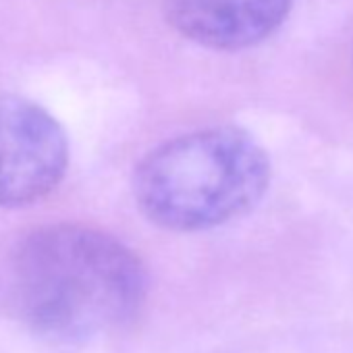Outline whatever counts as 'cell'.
<instances>
[{
    "label": "cell",
    "instance_id": "1",
    "mask_svg": "<svg viewBox=\"0 0 353 353\" xmlns=\"http://www.w3.org/2000/svg\"><path fill=\"white\" fill-rule=\"evenodd\" d=\"M19 318L54 341H85L127 324L148 291L139 258L108 233L57 225L32 233L11 260Z\"/></svg>",
    "mask_w": 353,
    "mask_h": 353
},
{
    "label": "cell",
    "instance_id": "2",
    "mask_svg": "<svg viewBox=\"0 0 353 353\" xmlns=\"http://www.w3.org/2000/svg\"><path fill=\"white\" fill-rule=\"evenodd\" d=\"M270 183L262 145L237 127L179 135L137 166L133 194L139 210L168 231H204L250 212Z\"/></svg>",
    "mask_w": 353,
    "mask_h": 353
},
{
    "label": "cell",
    "instance_id": "3",
    "mask_svg": "<svg viewBox=\"0 0 353 353\" xmlns=\"http://www.w3.org/2000/svg\"><path fill=\"white\" fill-rule=\"evenodd\" d=\"M69 143L42 106L0 94V206L32 204L65 176Z\"/></svg>",
    "mask_w": 353,
    "mask_h": 353
},
{
    "label": "cell",
    "instance_id": "4",
    "mask_svg": "<svg viewBox=\"0 0 353 353\" xmlns=\"http://www.w3.org/2000/svg\"><path fill=\"white\" fill-rule=\"evenodd\" d=\"M168 23L202 46L241 50L272 36L293 0H162Z\"/></svg>",
    "mask_w": 353,
    "mask_h": 353
}]
</instances>
